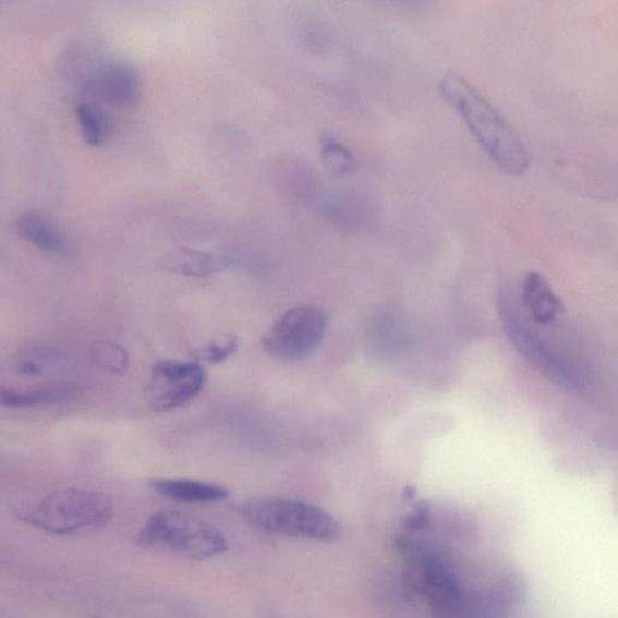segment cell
Returning <instances> with one entry per match:
<instances>
[{
	"label": "cell",
	"mask_w": 618,
	"mask_h": 618,
	"mask_svg": "<svg viewBox=\"0 0 618 618\" xmlns=\"http://www.w3.org/2000/svg\"><path fill=\"white\" fill-rule=\"evenodd\" d=\"M438 93L501 172L522 177L530 170V155L519 133L464 76L448 72L438 83Z\"/></svg>",
	"instance_id": "6da1fadb"
},
{
	"label": "cell",
	"mask_w": 618,
	"mask_h": 618,
	"mask_svg": "<svg viewBox=\"0 0 618 618\" xmlns=\"http://www.w3.org/2000/svg\"><path fill=\"white\" fill-rule=\"evenodd\" d=\"M136 544L155 553L198 561L217 558L229 547L218 528L174 510L153 513L138 532Z\"/></svg>",
	"instance_id": "7a4b0ae2"
},
{
	"label": "cell",
	"mask_w": 618,
	"mask_h": 618,
	"mask_svg": "<svg viewBox=\"0 0 618 618\" xmlns=\"http://www.w3.org/2000/svg\"><path fill=\"white\" fill-rule=\"evenodd\" d=\"M243 520L255 530L301 541L331 542L339 537L341 528L334 517L305 501L264 497L245 501L241 509Z\"/></svg>",
	"instance_id": "3957f363"
},
{
	"label": "cell",
	"mask_w": 618,
	"mask_h": 618,
	"mask_svg": "<svg viewBox=\"0 0 618 618\" xmlns=\"http://www.w3.org/2000/svg\"><path fill=\"white\" fill-rule=\"evenodd\" d=\"M112 514L114 505L105 493L65 488L33 505L21 519L44 533L71 535L104 526Z\"/></svg>",
	"instance_id": "277c9868"
},
{
	"label": "cell",
	"mask_w": 618,
	"mask_h": 618,
	"mask_svg": "<svg viewBox=\"0 0 618 618\" xmlns=\"http://www.w3.org/2000/svg\"><path fill=\"white\" fill-rule=\"evenodd\" d=\"M408 580L432 618H462L468 598L451 566L435 550H410Z\"/></svg>",
	"instance_id": "5b68a950"
},
{
	"label": "cell",
	"mask_w": 618,
	"mask_h": 618,
	"mask_svg": "<svg viewBox=\"0 0 618 618\" xmlns=\"http://www.w3.org/2000/svg\"><path fill=\"white\" fill-rule=\"evenodd\" d=\"M497 306L502 328L517 352L557 385L571 390L581 388L579 371L530 327L509 292H499Z\"/></svg>",
	"instance_id": "8992f818"
},
{
	"label": "cell",
	"mask_w": 618,
	"mask_h": 618,
	"mask_svg": "<svg viewBox=\"0 0 618 618\" xmlns=\"http://www.w3.org/2000/svg\"><path fill=\"white\" fill-rule=\"evenodd\" d=\"M329 327L327 312L299 306L282 314L263 339L267 354L282 362L305 361L317 351Z\"/></svg>",
	"instance_id": "52a82bcc"
},
{
	"label": "cell",
	"mask_w": 618,
	"mask_h": 618,
	"mask_svg": "<svg viewBox=\"0 0 618 618\" xmlns=\"http://www.w3.org/2000/svg\"><path fill=\"white\" fill-rule=\"evenodd\" d=\"M205 384V368L198 363L157 362L145 388V400L154 412L174 411L193 401Z\"/></svg>",
	"instance_id": "ba28073f"
},
{
	"label": "cell",
	"mask_w": 618,
	"mask_h": 618,
	"mask_svg": "<svg viewBox=\"0 0 618 618\" xmlns=\"http://www.w3.org/2000/svg\"><path fill=\"white\" fill-rule=\"evenodd\" d=\"M81 83L88 94L121 107L136 104L142 94L137 71L117 60L89 64L81 76Z\"/></svg>",
	"instance_id": "9c48e42d"
},
{
	"label": "cell",
	"mask_w": 618,
	"mask_h": 618,
	"mask_svg": "<svg viewBox=\"0 0 618 618\" xmlns=\"http://www.w3.org/2000/svg\"><path fill=\"white\" fill-rule=\"evenodd\" d=\"M163 268L168 272L186 277H206L225 271V269H255L260 263L252 255L238 251L207 252L182 249L165 256Z\"/></svg>",
	"instance_id": "30bf717a"
},
{
	"label": "cell",
	"mask_w": 618,
	"mask_h": 618,
	"mask_svg": "<svg viewBox=\"0 0 618 618\" xmlns=\"http://www.w3.org/2000/svg\"><path fill=\"white\" fill-rule=\"evenodd\" d=\"M149 487L161 497L189 504L219 502L230 497L227 487L196 480L153 478Z\"/></svg>",
	"instance_id": "8fae6325"
},
{
	"label": "cell",
	"mask_w": 618,
	"mask_h": 618,
	"mask_svg": "<svg viewBox=\"0 0 618 618\" xmlns=\"http://www.w3.org/2000/svg\"><path fill=\"white\" fill-rule=\"evenodd\" d=\"M15 231L21 239L52 255H69L72 242L66 234L37 213H24L15 220Z\"/></svg>",
	"instance_id": "7c38bea8"
},
{
	"label": "cell",
	"mask_w": 618,
	"mask_h": 618,
	"mask_svg": "<svg viewBox=\"0 0 618 618\" xmlns=\"http://www.w3.org/2000/svg\"><path fill=\"white\" fill-rule=\"evenodd\" d=\"M522 299L525 308L537 324L553 323L564 312V303L545 277L537 272H530L524 277Z\"/></svg>",
	"instance_id": "4fadbf2b"
},
{
	"label": "cell",
	"mask_w": 618,
	"mask_h": 618,
	"mask_svg": "<svg viewBox=\"0 0 618 618\" xmlns=\"http://www.w3.org/2000/svg\"><path fill=\"white\" fill-rule=\"evenodd\" d=\"M61 358L58 347L48 342H32L20 348L14 356L13 368L20 377L36 378L58 364Z\"/></svg>",
	"instance_id": "5bb4252c"
},
{
	"label": "cell",
	"mask_w": 618,
	"mask_h": 618,
	"mask_svg": "<svg viewBox=\"0 0 618 618\" xmlns=\"http://www.w3.org/2000/svg\"><path fill=\"white\" fill-rule=\"evenodd\" d=\"M75 392L71 386H56L38 389L4 388L0 392V402L5 409H35L44 404L70 399Z\"/></svg>",
	"instance_id": "9a60e30c"
},
{
	"label": "cell",
	"mask_w": 618,
	"mask_h": 618,
	"mask_svg": "<svg viewBox=\"0 0 618 618\" xmlns=\"http://www.w3.org/2000/svg\"><path fill=\"white\" fill-rule=\"evenodd\" d=\"M320 160L332 178L341 179L355 174L358 160L354 154L335 134L323 132L319 138Z\"/></svg>",
	"instance_id": "2e32d148"
},
{
	"label": "cell",
	"mask_w": 618,
	"mask_h": 618,
	"mask_svg": "<svg viewBox=\"0 0 618 618\" xmlns=\"http://www.w3.org/2000/svg\"><path fill=\"white\" fill-rule=\"evenodd\" d=\"M88 359L99 369L109 374L126 373L130 366V355L125 347L109 340L95 341L88 347Z\"/></svg>",
	"instance_id": "e0dca14e"
},
{
	"label": "cell",
	"mask_w": 618,
	"mask_h": 618,
	"mask_svg": "<svg viewBox=\"0 0 618 618\" xmlns=\"http://www.w3.org/2000/svg\"><path fill=\"white\" fill-rule=\"evenodd\" d=\"M362 204L363 202L352 197L350 193H332L320 201L319 209L331 221L352 227L353 223H361L364 218L365 209Z\"/></svg>",
	"instance_id": "ac0fdd59"
},
{
	"label": "cell",
	"mask_w": 618,
	"mask_h": 618,
	"mask_svg": "<svg viewBox=\"0 0 618 618\" xmlns=\"http://www.w3.org/2000/svg\"><path fill=\"white\" fill-rule=\"evenodd\" d=\"M75 116L87 144L98 146L105 143L110 131V123L102 110L81 102L75 107Z\"/></svg>",
	"instance_id": "d6986e66"
},
{
	"label": "cell",
	"mask_w": 618,
	"mask_h": 618,
	"mask_svg": "<svg viewBox=\"0 0 618 618\" xmlns=\"http://www.w3.org/2000/svg\"><path fill=\"white\" fill-rule=\"evenodd\" d=\"M510 606L490 587L466 599L462 618H510Z\"/></svg>",
	"instance_id": "ffe728a7"
},
{
	"label": "cell",
	"mask_w": 618,
	"mask_h": 618,
	"mask_svg": "<svg viewBox=\"0 0 618 618\" xmlns=\"http://www.w3.org/2000/svg\"><path fill=\"white\" fill-rule=\"evenodd\" d=\"M240 341L232 334L218 337L217 340L208 343L197 356L199 361L209 364H220L227 362L235 352L239 351Z\"/></svg>",
	"instance_id": "44dd1931"
},
{
	"label": "cell",
	"mask_w": 618,
	"mask_h": 618,
	"mask_svg": "<svg viewBox=\"0 0 618 618\" xmlns=\"http://www.w3.org/2000/svg\"><path fill=\"white\" fill-rule=\"evenodd\" d=\"M431 520V505L428 501H420L408 517L407 525L410 531H420L428 525Z\"/></svg>",
	"instance_id": "7402d4cb"
},
{
	"label": "cell",
	"mask_w": 618,
	"mask_h": 618,
	"mask_svg": "<svg viewBox=\"0 0 618 618\" xmlns=\"http://www.w3.org/2000/svg\"><path fill=\"white\" fill-rule=\"evenodd\" d=\"M415 496H417V490H415L413 486H408L407 488H404L403 490L404 499L412 500L413 498H415Z\"/></svg>",
	"instance_id": "603a6c76"
}]
</instances>
